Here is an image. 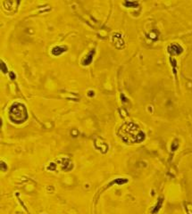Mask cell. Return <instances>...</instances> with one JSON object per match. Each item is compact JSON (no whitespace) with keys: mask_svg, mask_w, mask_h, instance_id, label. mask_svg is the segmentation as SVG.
<instances>
[{"mask_svg":"<svg viewBox=\"0 0 192 214\" xmlns=\"http://www.w3.org/2000/svg\"><path fill=\"white\" fill-rule=\"evenodd\" d=\"M120 135L126 142L138 143L144 139L145 135L140 128L134 123H126L120 129Z\"/></svg>","mask_w":192,"mask_h":214,"instance_id":"6da1fadb","label":"cell"},{"mask_svg":"<svg viewBox=\"0 0 192 214\" xmlns=\"http://www.w3.org/2000/svg\"><path fill=\"white\" fill-rule=\"evenodd\" d=\"M9 115H10L11 120L14 122H17V123H21L22 121H24L28 117L25 106L22 104H14L10 109Z\"/></svg>","mask_w":192,"mask_h":214,"instance_id":"7a4b0ae2","label":"cell"},{"mask_svg":"<svg viewBox=\"0 0 192 214\" xmlns=\"http://www.w3.org/2000/svg\"><path fill=\"white\" fill-rule=\"evenodd\" d=\"M63 49L64 48L61 47V46H56L54 48H53L52 53H53V54H54V55H59V54H61L62 53L65 51V50H63Z\"/></svg>","mask_w":192,"mask_h":214,"instance_id":"3957f363","label":"cell"},{"mask_svg":"<svg viewBox=\"0 0 192 214\" xmlns=\"http://www.w3.org/2000/svg\"><path fill=\"white\" fill-rule=\"evenodd\" d=\"M1 70L3 71V72H6V64H4V62H1Z\"/></svg>","mask_w":192,"mask_h":214,"instance_id":"277c9868","label":"cell"},{"mask_svg":"<svg viewBox=\"0 0 192 214\" xmlns=\"http://www.w3.org/2000/svg\"><path fill=\"white\" fill-rule=\"evenodd\" d=\"M92 54H93V52H92L91 54H90V55L88 56V59H90V61L92 60ZM88 63H90V61H88V58H87V61H86V62H84V64H88Z\"/></svg>","mask_w":192,"mask_h":214,"instance_id":"5b68a950","label":"cell"},{"mask_svg":"<svg viewBox=\"0 0 192 214\" xmlns=\"http://www.w3.org/2000/svg\"><path fill=\"white\" fill-rule=\"evenodd\" d=\"M11 77H12V79H14V74L13 72H11Z\"/></svg>","mask_w":192,"mask_h":214,"instance_id":"8992f818","label":"cell"}]
</instances>
